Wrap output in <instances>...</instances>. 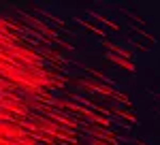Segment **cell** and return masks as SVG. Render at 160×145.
I'll return each mask as SVG.
<instances>
[{
    "label": "cell",
    "instance_id": "obj_1",
    "mask_svg": "<svg viewBox=\"0 0 160 145\" xmlns=\"http://www.w3.org/2000/svg\"><path fill=\"white\" fill-rule=\"evenodd\" d=\"M81 83L86 85V88H90V90H96L98 94H107L109 98H115V100H122V102H126L128 105V98L122 96V94H118L115 90H111V88H107V85H98V83H94V81H86V79H79Z\"/></svg>",
    "mask_w": 160,
    "mask_h": 145
},
{
    "label": "cell",
    "instance_id": "obj_2",
    "mask_svg": "<svg viewBox=\"0 0 160 145\" xmlns=\"http://www.w3.org/2000/svg\"><path fill=\"white\" fill-rule=\"evenodd\" d=\"M94 145H107V143H100V141H94Z\"/></svg>",
    "mask_w": 160,
    "mask_h": 145
}]
</instances>
